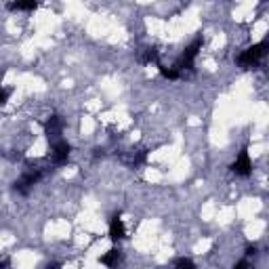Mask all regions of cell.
<instances>
[{"label": "cell", "instance_id": "obj_1", "mask_svg": "<svg viewBox=\"0 0 269 269\" xmlns=\"http://www.w3.org/2000/svg\"><path fill=\"white\" fill-rule=\"evenodd\" d=\"M265 53H267V40L259 42V45H252V46H248L246 51H242L238 55V66L248 69V67L254 66V63H259L261 59H263Z\"/></svg>", "mask_w": 269, "mask_h": 269}, {"label": "cell", "instance_id": "obj_2", "mask_svg": "<svg viewBox=\"0 0 269 269\" xmlns=\"http://www.w3.org/2000/svg\"><path fill=\"white\" fill-rule=\"evenodd\" d=\"M202 45H204V38L202 36H198L192 45H189L185 51H183V55L179 59H177V63H175V69H192V66H194V59L198 57V53H200V48H202Z\"/></svg>", "mask_w": 269, "mask_h": 269}, {"label": "cell", "instance_id": "obj_3", "mask_svg": "<svg viewBox=\"0 0 269 269\" xmlns=\"http://www.w3.org/2000/svg\"><path fill=\"white\" fill-rule=\"evenodd\" d=\"M40 179H42V171H38V168L34 171V168H32V171L23 173L15 183H13V192L19 194V196H27V194H30V189L36 185Z\"/></svg>", "mask_w": 269, "mask_h": 269}, {"label": "cell", "instance_id": "obj_4", "mask_svg": "<svg viewBox=\"0 0 269 269\" xmlns=\"http://www.w3.org/2000/svg\"><path fill=\"white\" fill-rule=\"evenodd\" d=\"M229 168H231V173L238 175V177H248L252 173V162H250V156H248V150H246V147H242V152L238 154L236 162H233Z\"/></svg>", "mask_w": 269, "mask_h": 269}, {"label": "cell", "instance_id": "obj_5", "mask_svg": "<svg viewBox=\"0 0 269 269\" xmlns=\"http://www.w3.org/2000/svg\"><path fill=\"white\" fill-rule=\"evenodd\" d=\"M69 152H72V145L67 141H55L53 143V152H51V158L55 164H66L67 158H69Z\"/></svg>", "mask_w": 269, "mask_h": 269}, {"label": "cell", "instance_id": "obj_6", "mask_svg": "<svg viewBox=\"0 0 269 269\" xmlns=\"http://www.w3.org/2000/svg\"><path fill=\"white\" fill-rule=\"evenodd\" d=\"M61 133H63V120L59 116H51L45 122V134L55 143V141H59Z\"/></svg>", "mask_w": 269, "mask_h": 269}, {"label": "cell", "instance_id": "obj_7", "mask_svg": "<svg viewBox=\"0 0 269 269\" xmlns=\"http://www.w3.org/2000/svg\"><path fill=\"white\" fill-rule=\"evenodd\" d=\"M110 238L114 240V242H118V240H124V238H126L124 223H122V219H120L118 215L112 217V221H110Z\"/></svg>", "mask_w": 269, "mask_h": 269}, {"label": "cell", "instance_id": "obj_8", "mask_svg": "<svg viewBox=\"0 0 269 269\" xmlns=\"http://www.w3.org/2000/svg\"><path fill=\"white\" fill-rule=\"evenodd\" d=\"M38 0H17V2L9 4V11H36Z\"/></svg>", "mask_w": 269, "mask_h": 269}, {"label": "cell", "instance_id": "obj_9", "mask_svg": "<svg viewBox=\"0 0 269 269\" xmlns=\"http://www.w3.org/2000/svg\"><path fill=\"white\" fill-rule=\"evenodd\" d=\"M120 259H122L120 250H118V248H112L108 254H103V257H101V263H103V265H108V267H114V265L120 263Z\"/></svg>", "mask_w": 269, "mask_h": 269}, {"label": "cell", "instance_id": "obj_10", "mask_svg": "<svg viewBox=\"0 0 269 269\" xmlns=\"http://www.w3.org/2000/svg\"><path fill=\"white\" fill-rule=\"evenodd\" d=\"M139 63H143V66H147V63H158V48H145L143 53L139 55Z\"/></svg>", "mask_w": 269, "mask_h": 269}, {"label": "cell", "instance_id": "obj_11", "mask_svg": "<svg viewBox=\"0 0 269 269\" xmlns=\"http://www.w3.org/2000/svg\"><path fill=\"white\" fill-rule=\"evenodd\" d=\"M160 67V74L166 78V80H177V78L181 76L179 69H175V67H164V66H158Z\"/></svg>", "mask_w": 269, "mask_h": 269}, {"label": "cell", "instance_id": "obj_12", "mask_svg": "<svg viewBox=\"0 0 269 269\" xmlns=\"http://www.w3.org/2000/svg\"><path fill=\"white\" fill-rule=\"evenodd\" d=\"M4 158H6V160H11V162H19V160H23V154H21V152H15V150H11V152H6V154H4Z\"/></svg>", "mask_w": 269, "mask_h": 269}, {"label": "cell", "instance_id": "obj_13", "mask_svg": "<svg viewBox=\"0 0 269 269\" xmlns=\"http://www.w3.org/2000/svg\"><path fill=\"white\" fill-rule=\"evenodd\" d=\"M11 93L13 90L11 89H0V108H2V105L9 101V97H11Z\"/></svg>", "mask_w": 269, "mask_h": 269}, {"label": "cell", "instance_id": "obj_14", "mask_svg": "<svg viewBox=\"0 0 269 269\" xmlns=\"http://www.w3.org/2000/svg\"><path fill=\"white\" fill-rule=\"evenodd\" d=\"M175 265L177 267H189V269H192L194 267V261L192 259H175Z\"/></svg>", "mask_w": 269, "mask_h": 269}, {"label": "cell", "instance_id": "obj_15", "mask_svg": "<svg viewBox=\"0 0 269 269\" xmlns=\"http://www.w3.org/2000/svg\"><path fill=\"white\" fill-rule=\"evenodd\" d=\"M257 254V246H246V257H254Z\"/></svg>", "mask_w": 269, "mask_h": 269}, {"label": "cell", "instance_id": "obj_16", "mask_svg": "<svg viewBox=\"0 0 269 269\" xmlns=\"http://www.w3.org/2000/svg\"><path fill=\"white\" fill-rule=\"evenodd\" d=\"M246 267H250V263H248V261H238V263H236V269H246Z\"/></svg>", "mask_w": 269, "mask_h": 269}]
</instances>
